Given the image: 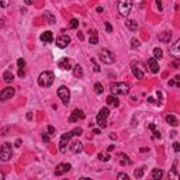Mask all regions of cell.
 I'll use <instances>...</instances> for the list:
<instances>
[{
    "label": "cell",
    "mask_w": 180,
    "mask_h": 180,
    "mask_svg": "<svg viewBox=\"0 0 180 180\" xmlns=\"http://www.w3.org/2000/svg\"><path fill=\"white\" fill-rule=\"evenodd\" d=\"M110 90H111V94L127 96L130 93V85L124 83V82H114L110 85Z\"/></svg>",
    "instance_id": "1"
},
{
    "label": "cell",
    "mask_w": 180,
    "mask_h": 180,
    "mask_svg": "<svg viewBox=\"0 0 180 180\" xmlns=\"http://www.w3.org/2000/svg\"><path fill=\"white\" fill-rule=\"evenodd\" d=\"M53 80H55V75L52 72H49V70H45V72H42V73L40 75L38 85L41 86V87H49L53 83Z\"/></svg>",
    "instance_id": "2"
},
{
    "label": "cell",
    "mask_w": 180,
    "mask_h": 180,
    "mask_svg": "<svg viewBox=\"0 0 180 180\" xmlns=\"http://www.w3.org/2000/svg\"><path fill=\"white\" fill-rule=\"evenodd\" d=\"M117 7H118V13H120V16L127 17L128 14H130L131 9H132V0H118Z\"/></svg>",
    "instance_id": "3"
},
{
    "label": "cell",
    "mask_w": 180,
    "mask_h": 180,
    "mask_svg": "<svg viewBox=\"0 0 180 180\" xmlns=\"http://www.w3.org/2000/svg\"><path fill=\"white\" fill-rule=\"evenodd\" d=\"M13 156V149H11V143L4 142L0 148V160L1 162H9Z\"/></svg>",
    "instance_id": "4"
},
{
    "label": "cell",
    "mask_w": 180,
    "mask_h": 180,
    "mask_svg": "<svg viewBox=\"0 0 180 180\" xmlns=\"http://www.w3.org/2000/svg\"><path fill=\"white\" fill-rule=\"evenodd\" d=\"M110 116V110L107 108V107H103L100 111H99V114H97V117H96V121H97V125L103 130V128L107 127V117Z\"/></svg>",
    "instance_id": "5"
},
{
    "label": "cell",
    "mask_w": 180,
    "mask_h": 180,
    "mask_svg": "<svg viewBox=\"0 0 180 180\" xmlns=\"http://www.w3.org/2000/svg\"><path fill=\"white\" fill-rule=\"evenodd\" d=\"M58 96H59V99L62 100V103H64L65 106H68L69 100H70V91H69V89L66 87V86H59Z\"/></svg>",
    "instance_id": "6"
},
{
    "label": "cell",
    "mask_w": 180,
    "mask_h": 180,
    "mask_svg": "<svg viewBox=\"0 0 180 180\" xmlns=\"http://www.w3.org/2000/svg\"><path fill=\"white\" fill-rule=\"evenodd\" d=\"M131 68H132V73L135 75V78H137V79H142L143 73H145L143 65L137 61V62H132V64H131Z\"/></svg>",
    "instance_id": "7"
},
{
    "label": "cell",
    "mask_w": 180,
    "mask_h": 180,
    "mask_svg": "<svg viewBox=\"0 0 180 180\" xmlns=\"http://www.w3.org/2000/svg\"><path fill=\"white\" fill-rule=\"evenodd\" d=\"M73 137L72 132H65L64 135H61V139H59V151L64 154L66 151V146H68V142L70 141V138Z\"/></svg>",
    "instance_id": "8"
},
{
    "label": "cell",
    "mask_w": 180,
    "mask_h": 180,
    "mask_svg": "<svg viewBox=\"0 0 180 180\" xmlns=\"http://www.w3.org/2000/svg\"><path fill=\"white\" fill-rule=\"evenodd\" d=\"M100 59L101 62H104L107 65H111L114 62V56H113V53L108 51V49H101L100 52Z\"/></svg>",
    "instance_id": "9"
},
{
    "label": "cell",
    "mask_w": 180,
    "mask_h": 180,
    "mask_svg": "<svg viewBox=\"0 0 180 180\" xmlns=\"http://www.w3.org/2000/svg\"><path fill=\"white\" fill-rule=\"evenodd\" d=\"M14 93H16L14 87H6V89H3L0 91V101H6V100H9V99H11L14 96Z\"/></svg>",
    "instance_id": "10"
},
{
    "label": "cell",
    "mask_w": 180,
    "mask_h": 180,
    "mask_svg": "<svg viewBox=\"0 0 180 180\" xmlns=\"http://www.w3.org/2000/svg\"><path fill=\"white\" fill-rule=\"evenodd\" d=\"M69 42H70V37L69 35H59L58 38H56V47L61 48V49H64V48H66L69 45Z\"/></svg>",
    "instance_id": "11"
},
{
    "label": "cell",
    "mask_w": 180,
    "mask_h": 180,
    "mask_svg": "<svg viewBox=\"0 0 180 180\" xmlns=\"http://www.w3.org/2000/svg\"><path fill=\"white\" fill-rule=\"evenodd\" d=\"M85 113L82 111V110H75L70 116H69V122H76L79 121V120H85Z\"/></svg>",
    "instance_id": "12"
},
{
    "label": "cell",
    "mask_w": 180,
    "mask_h": 180,
    "mask_svg": "<svg viewBox=\"0 0 180 180\" xmlns=\"http://www.w3.org/2000/svg\"><path fill=\"white\" fill-rule=\"evenodd\" d=\"M70 165L69 163H59L56 165V169H55V175L56 176H62L64 173H66V172H69L70 170Z\"/></svg>",
    "instance_id": "13"
},
{
    "label": "cell",
    "mask_w": 180,
    "mask_h": 180,
    "mask_svg": "<svg viewBox=\"0 0 180 180\" xmlns=\"http://www.w3.org/2000/svg\"><path fill=\"white\" fill-rule=\"evenodd\" d=\"M146 66L149 68V70H151L152 73H158V72H159L158 59H155V58H149L148 61H146Z\"/></svg>",
    "instance_id": "14"
},
{
    "label": "cell",
    "mask_w": 180,
    "mask_h": 180,
    "mask_svg": "<svg viewBox=\"0 0 180 180\" xmlns=\"http://www.w3.org/2000/svg\"><path fill=\"white\" fill-rule=\"evenodd\" d=\"M179 48H180V41H179V40H177V41H176V42L169 48V53H170V55H172V56H173L175 59H179V56H180Z\"/></svg>",
    "instance_id": "15"
},
{
    "label": "cell",
    "mask_w": 180,
    "mask_h": 180,
    "mask_svg": "<svg viewBox=\"0 0 180 180\" xmlns=\"http://www.w3.org/2000/svg\"><path fill=\"white\" fill-rule=\"evenodd\" d=\"M82 151H83V145H82L80 141L72 142V145H70V152H72V154H80Z\"/></svg>",
    "instance_id": "16"
},
{
    "label": "cell",
    "mask_w": 180,
    "mask_h": 180,
    "mask_svg": "<svg viewBox=\"0 0 180 180\" xmlns=\"http://www.w3.org/2000/svg\"><path fill=\"white\" fill-rule=\"evenodd\" d=\"M58 66H59V69H62V70H69V69H72V66H70V61H69L68 58L59 59Z\"/></svg>",
    "instance_id": "17"
},
{
    "label": "cell",
    "mask_w": 180,
    "mask_h": 180,
    "mask_svg": "<svg viewBox=\"0 0 180 180\" xmlns=\"http://www.w3.org/2000/svg\"><path fill=\"white\" fill-rule=\"evenodd\" d=\"M40 40L42 41V42L45 44H51L53 41V35H52V32L51 31H45L41 34V37H40Z\"/></svg>",
    "instance_id": "18"
},
{
    "label": "cell",
    "mask_w": 180,
    "mask_h": 180,
    "mask_svg": "<svg viewBox=\"0 0 180 180\" xmlns=\"http://www.w3.org/2000/svg\"><path fill=\"white\" fill-rule=\"evenodd\" d=\"M106 103L107 106H113V107H118L120 106V101H118V99H117L116 94H110L108 97L106 99Z\"/></svg>",
    "instance_id": "19"
},
{
    "label": "cell",
    "mask_w": 180,
    "mask_h": 180,
    "mask_svg": "<svg viewBox=\"0 0 180 180\" xmlns=\"http://www.w3.org/2000/svg\"><path fill=\"white\" fill-rule=\"evenodd\" d=\"M44 18H45V23H48V24H55V21H56L55 16H53L51 11H45L44 13Z\"/></svg>",
    "instance_id": "20"
},
{
    "label": "cell",
    "mask_w": 180,
    "mask_h": 180,
    "mask_svg": "<svg viewBox=\"0 0 180 180\" xmlns=\"http://www.w3.org/2000/svg\"><path fill=\"white\" fill-rule=\"evenodd\" d=\"M170 38H172V35H170V32H168V31L160 32V34L158 35V40L159 41H162V42H169Z\"/></svg>",
    "instance_id": "21"
},
{
    "label": "cell",
    "mask_w": 180,
    "mask_h": 180,
    "mask_svg": "<svg viewBox=\"0 0 180 180\" xmlns=\"http://www.w3.org/2000/svg\"><path fill=\"white\" fill-rule=\"evenodd\" d=\"M166 122H168L169 125H172V127H177V124H179V121H177V118H176L175 116H172V114H169V116H166Z\"/></svg>",
    "instance_id": "22"
},
{
    "label": "cell",
    "mask_w": 180,
    "mask_h": 180,
    "mask_svg": "<svg viewBox=\"0 0 180 180\" xmlns=\"http://www.w3.org/2000/svg\"><path fill=\"white\" fill-rule=\"evenodd\" d=\"M3 80H4L6 83H10L14 80V75L11 73V70H6L4 73H3Z\"/></svg>",
    "instance_id": "23"
},
{
    "label": "cell",
    "mask_w": 180,
    "mask_h": 180,
    "mask_svg": "<svg viewBox=\"0 0 180 180\" xmlns=\"http://www.w3.org/2000/svg\"><path fill=\"white\" fill-rule=\"evenodd\" d=\"M73 75L75 78H82L83 76V68L80 66V65H76V66H73Z\"/></svg>",
    "instance_id": "24"
},
{
    "label": "cell",
    "mask_w": 180,
    "mask_h": 180,
    "mask_svg": "<svg viewBox=\"0 0 180 180\" xmlns=\"http://www.w3.org/2000/svg\"><path fill=\"white\" fill-rule=\"evenodd\" d=\"M89 42L91 44V45H96V44L99 42V37H97V31H96V30H93V31H91V34H90Z\"/></svg>",
    "instance_id": "25"
},
{
    "label": "cell",
    "mask_w": 180,
    "mask_h": 180,
    "mask_svg": "<svg viewBox=\"0 0 180 180\" xmlns=\"http://www.w3.org/2000/svg\"><path fill=\"white\" fill-rule=\"evenodd\" d=\"M125 26H127L131 31H137V30H138V24L134 21V20H128V21L125 23Z\"/></svg>",
    "instance_id": "26"
},
{
    "label": "cell",
    "mask_w": 180,
    "mask_h": 180,
    "mask_svg": "<svg viewBox=\"0 0 180 180\" xmlns=\"http://www.w3.org/2000/svg\"><path fill=\"white\" fill-rule=\"evenodd\" d=\"M162 177H163V172L160 169L152 170V179H162Z\"/></svg>",
    "instance_id": "27"
},
{
    "label": "cell",
    "mask_w": 180,
    "mask_h": 180,
    "mask_svg": "<svg viewBox=\"0 0 180 180\" xmlns=\"http://www.w3.org/2000/svg\"><path fill=\"white\" fill-rule=\"evenodd\" d=\"M149 130L152 131V134H154V138H160V132H159L158 130H156V125L155 124H149Z\"/></svg>",
    "instance_id": "28"
},
{
    "label": "cell",
    "mask_w": 180,
    "mask_h": 180,
    "mask_svg": "<svg viewBox=\"0 0 180 180\" xmlns=\"http://www.w3.org/2000/svg\"><path fill=\"white\" fill-rule=\"evenodd\" d=\"M68 27L70 28V30H76V28L79 27V20H78V18H72V20L69 21V26Z\"/></svg>",
    "instance_id": "29"
},
{
    "label": "cell",
    "mask_w": 180,
    "mask_h": 180,
    "mask_svg": "<svg viewBox=\"0 0 180 180\" xmlns=\"http://www.w3.org/2000/svg\"><path fill=\"white\" fill-rule=\"evenodd\" d=\"M163 55V51L160 48H154V58L155 59H160Z\"/></svg>",
    "instance_id": "30"
},
{
    "label": "cell",
    "mask_w": 180,
    "mask_h": 180,
    "mask_svg": "<svg viewBox=\"0 0 180 180\" xmlns=\"http://www.w3.org/2000/svg\"><path fill=\"white\" fill-rule=\"evenodd\" d=\"M70 132H72V135H73V137H80V135L83 134V130H82L80 127H76V128H73Z\"/></svg>",
    "instance_id": "31"
},
{
    "label": "cell",
    "mask_w": 180,
    "mask_h": 180,
    "mask_svg": "<svg viewBox=\"0 0 180 180\" xmlns=\"http://www.w3.org/2000/svg\"><path fill=\"white\" fill-rule=\"evenodd\" d=\"M94 91H96V94H101V93L104 91L103 85H101V83H96V85H94Z\"/></svg>",
    "instance_id": "32"
},
{
    "label": "cell",
    "mask_w": 180,
    "mask_h": 180,
    "mask_svg": "<svg viewBox=\"0 0 180 180\" xmlns=\"http://www.w3.org/2000/svg\"><path fill=\"white\" fill-rule=\"evenodd\" d=\"M143 172H145V168H139V169H137L134 172V176H135L137 179H141L143 176Z\"/></svg>",
    "instance_id": "33"
},
{
    "label": "cell",
    "mask_w": 180,
    "mask_h": 180,
    "mask_svg": "<svg viewBox=\"0 0 180 180\" xmlns=\"http://www.w3.org/2000/svg\"><path fill=\"white\" fill-rule=\"evenodd\" d=\"M99 159H100L101 162H107L108 159H110V155H104V154H99Z\"/></svg>",
    "instance_id": "34"
},
{
    "label": "cell",
    "mask_w": 180,
    "mask_h": 180,
    "mask_svg": "<svg viewBox=\"0 0 180 180\" xmlns=\"http://www.w3.org/2000/svg\"><path fill=\"white\" fill-rule=\"evenodd\" d=\"M90 62L93 64V70H94L96 73H99V72H100V66H99V65H97V64H96V62H94V59H91Z\"/></svg>",
    "instance_id": "35"
},
{
    "label": "cell",
    "mask_w": 180,
    "mask_h": 180,
    "mask_svg": "<svg viewBox=\"0 0 180 180\" xmlns=\"http://www.w3.org/2000/svg\"><path fill=\"white\" fill-rule=\"evenodd\" d=\"M117 179H120V180H128V175H125V173H118Z\"/></svg>",
    "instance_id": "36"
},
{
    "label": "cell",
    "mask_w": 180,
    "mask_h": 180,
    "mask_svg": "<svg viewBox=\"0 0 180 180\" xmlns=\"http://www.w3.org/2000/svg\"><path fill=\"white\" fill-rule=\"evenodd\" d=\"M17 65H18V68H24V65H26V61L23 58H20L18 61H17Z\"/></svg>",
    "instance_id": "37"
},
{
    "label": "cell",
    "mask_w": 180,
    "mask_h": 180,
    "mask_svg": "<svg viewBox=\"0 0 180 180\" xmlns=\"http://www.w3.org/2000/svg\"><path fill=\"white\" fill-rule=\"evenodd\" d=\"M9 4H10V0H0V6L1 7H7Z\"/></svg>",
    "instance_id": "38"
},
{
    "label": "cell",
    "mask_w": 180,
    "mask_h": 180,
    "mask_svg": "<svg viewBox=\"0 0 180 180\" xmlns=\"http://www.w3.org/2000/svg\"><path fill=\"white\" fill-rule=\"evenodd\" d=\"M131 47L138 48V47H139V41H138V40H131Z\"/></svg>",
    "instance_id": "39"
},
{
    "label": "cell",
    "mask_w": 180,
    "mask_h": 180,
    "mask_svg": "<svg viewBox=\"0 0 180 180\" xmlns=\"http://www.w3.org/2000/svg\"><path fill=\"white\" fill-rule=\"evenodd\" d=\"M156 7H158L159 11L163 10V7H162V0H156Z\"/></svg>",
    "instance_id": "40"
},
{
    "label": "cell",
    "mask_w": 180,
    "mask_h": 180,
    "mask_svg": "<svg viewBox=\"0 0 180 180\" xmlns=\"http://www.w3.org/2000/svg\"><path fill=\"white\" fill-rule=\"evenodd\" d=\"M173 149H175V152H179V151H180V143L179 142L173 143Z\"/></svg>",
    "instance_id": "41"
},
{
    "label": "cell",
    "mask_w": 180,
    "mask_h": 180,
    "mask_svg": "<svg viewBox=\"0 0 180 180\" xmlns=\"http://www.w3.org/2000/svg\"><path fill=\"white\" fill-rule=\"evenodd\" d=\"M106 30H107V32H111L113 31V26L110 24V23H106Z\"/></svg>",
    "instance_id": "42"
},
{
    "label": "cell",
    "mask_w": 180,
    "mask_h": 180,
    "mask_svg": "<svg viewBox=\"0 0 180 180\" xmlns=\"http://www.w3.org/2000/svg\"><path fill=\"white\" fill-rule=\"evenodd\" d=\"M173 82H175L176 86H180V76H179V75H177V76H175V80H173Z\"/></svg>",
    "instance_id": "43"
},
{
    "label": "cell",
    "mask_w": 180,
    "mask_h": 180,
    "mask_svg": "<svg viewBox=\"0 0 180 180\" xmlns=\"http://www.w3.org/2000/svg\"><path fill=\"white\" fill-rule=\"evenodd\" d=\"M14 146H16V148H20V146H21V139H20V138H18V139H16V142H14Z\"/></svg>",
    "instance_id": "44"
},
{
    "label": "cell",
    "mask_w": 180,
    "mask_h": 180,
    "mask_svg": "<svg viewBox=\"0 0 180 180\" xmlns=\"http://www.w3.org/2000/svg\"><path fill=\"white\" fill-rule=\"evenodd\" d=\"M42 141H44V142H49V137H48V134H44V135H42Z\"/></svg>",
    "instance_id": "45"
},
{
    "label": "cell",
    "mask_w": 180,
    "mask_h": 180,
    "mask_svg": "<svg viewBox=\"0 0 180 180\" xmlns=\"http://www.w3.org/2000/svg\"><path fill=\"white\" fill-rule=\"evenodd\" d=\"M172 65H173V68H176V69H177V68H179V61H177V59H175V61H173V64H172Z\"/></svg>",
    "instance_id": "46"
},
{
    "label": "cell",
    "mask_w": 180,
    "mask_h": 180,
    "mask_svg": "<svg viewBox=\"0 0 180 180\" xmlns=\"http://www.w3.org/2000/svg\"><path fill=\"white\" fill-rule=\"evenodd\" d=\"M48 132H49V134H53V132H55V128H53L52 125H49V127H48Z\"/></svg>",
    "instance_id": "47"
},
{
    "label": "cell",
    "mask_w": 180,
    "mask_h": 180,
    "mask_svg": "<svg viewBox=\"0 0 180 180\" xmlns=\"http://www.w3.org/2000/svg\"><path fill=\"white\" fill-rule=\"evenodd\" d=\"M27 120H32V113L31 111L27 113Z\"/></svg>",
    "instance_id": "48"
},
{
    "label": "cell",
    "mask_w": 180,
    "mask_h": 180,
    "mask_svg": "<svg viewBox=\"0 0 180 180\" xmlns=\"http://www.w3.org/2000/svg\"><path fill=\"white\" fill-rule=\"evenodd\" d=\"M18 76H20V78L24 76V70H23V68H20V70H18Z\"/></svg>",
    "instance_id": "49"
},
{
    "label": "cell",
    "mask_w": 180,
    "mask_h": 180,
    "mask_svg": "<svg viewBox=\"0 0 180 180\" xmlns=\"http://www.w3.org/2000/svg\"><path fill=\"white\" fill-rule=\"evenodd\" d=\"M24 3H26L27 6H30V4H32V3H34V0H24Z\"/></svg>",
    "instance_id": "50"
},
{
    "label": "cell",
    "mask_w": 180,
    "mask_h": 180,
    "mask_svg": "<svg viewBox=\"0 0 180 180\" xmlns=\"http://www.w3.org/2000/svg\"><path fill=\"white\" fill-rule=\"evenodd\" d=\"M148 101H149V103H152V104H158V101H155L154 99H152V97H149Z\"/></svg>",
    "instance_id": "51"
},
{
    "label": "cell",
    "mask_w": 180,
    "mask_h": 180,
    "mask_svg": "<svg viewBox=\"0 0 180 180\" xmlns=\"http://www.w3.org/2000/svg\"><path fill=\"white\" fill-rule=\"evenodd\" d=\"M4 179V173H3V170H1V168H0V180Z\"/></svg>",
    "instance_id": "52"
},
{
    "label": "cell",
    "mask_w": 180,
    "mask_h": 180,
    "mask_svg": "<svg viewBox=\"0 0 180 180\" xmlns=\"http://www.w3.org/2000/svg\"><path fill=\"white\" fill-rule=\"evenodd\" d=\"M113 149H114V145H110V146L107 148V152H111Z\"/></svg>",
    "instance_id": "53"
},
{
    "label": "cell",
    "mask_w": 180,
    "mask_h": 180,
    "mask_svg": "<svg viewBox=\"0 0 180 180\" xmlns=\"http://www.w3.org/2000/svg\"><path fill=\"white\" fill-rule=\"evenodd\" d=\"M100 132H101V128H100V130H97V128L93 130V134H100Z\"/></svg>",
    "instance_id": "54"
},
{
    "label": "cell",
    "mask_w": 180,
    "mask_h": 180,
    "mask_svg": "<svg viewBox=\"0 0 180 180\" xmlns=\"http://www.w3.org/2000/svg\"><path fill=\"white\" fill-rule=\"evenodd\" d=\"M97 13H103V7H97Z\"/></svg>",
    "instance_id": "55"
},
{
    "label": "cell",
    "mask_w": 180,
    "mask_h": 180,
    "mask_svg": "<svg viewBox=\"0 0 180 180\" xmlns=\"http://www.w3.org/2000/svg\"><path fill=\"white\" fill-rule=\"evenodd\" d=\"M7 131H9V127H7V128H4V130L1 131V134H6V132H7Z\"/></svg>",
    "instance_id": "56"
},
{
    "label": "cell",
    "mask_w": 180,
    "mask_h": 180,
    "mask_svg": "<svg viewBox=\"0 0 180 180\" xmlns=\"http://www.w3.org/2000/svg\"><path fill=\"white\" fill-rule=\"evenodd\" d=\"M141 152H148V148H141Z\"/></svg>",
    "instance_id": "57"
}]
</instances>
